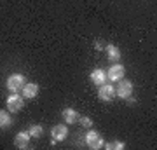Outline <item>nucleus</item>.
Returning <instances> with one entry per match:
<instances>
[{
  "mask_svg": "<svg viewBox=\"0 0 157 150\" xmlns=\"http://www.w3.org/2000/svg\"><path fill=\"white\" fill-rule=\"evenodd\" d=\"M6 84H7V89L11 93H17V91L23 89V86L26 84V80H25V77H23L21 73H12V75H9Z\"/></svg>",
  "mask_w": 157,
  "mask_h": 150,
  "instance_id": "1",
  "label": "nucleus"
},
{
  "mask_svg": "<svg viewBox=\"0 0 157 150\" xmlns=\"http://www.w3.org/2000/svg\"><path fill=\"white\" fill-rule=\"evenodd\" d=\"M86 143H87V147L93 150H98L103 147V138H101V134L98 133V131H89V133L86 134Z\"/></svg>",
  "mask_w": 157,
  "mask_h": 150,
  "instance_id": "2",
  "label": "nucleus"
},
{
  "mask_svg": "<svg viewBox=\"0 0 157 150\" xmlns=\"http://www.w3.org/2000/svg\"><path fill=\"white\" fill-rule=\"evenodd\" d=\"M6 105H7V110L9 112L16 113V112H19L23 108V96H19L17 93H12V94L7 98Z\"/></svg>",
  "mask_w": 157,
  "mask_h": 150,
  "instance_id": "3",
  "label": "nucleus"
},
{
  "mask_svg": "<svg viewBox=\"0 0 157 150\" xmlns=\"http://www.w3.org/2000/svg\"><path fill=\"white\" fill-rule=\"evenodd\" d=\"M98 96L101 101H112L115 98V87L112 84H101L98 89Z\"/></svg>",
  "mask_w": 157,
  "mask_h": 150,
  "instance_id": "4",
  "label": "nucleus"
},
{
  "mask_svg": "<svg viewBox=\"0 0 157 150\" xmlns=\"http://www.w3.org/2000/svg\"><path fill=\"white\" fill-rule=\"evenodd\" d=\"M131 93H133V82L121 79V84H119L117 89H115V94H117L119 98H124V100H126V98L131 96Z\"/></svg>",
  "mask_w": 157,
  "mask_h": 150,
  "instance_id": "5",
  "label": "nucleus"
},
{
  "mask_svg": "<svg viewBox=\"0 0 157 150\" xmlns=\"http://www.w3.org/2000/svg\"><path fill=\"white\" fill-rule=\"evenodd\" d=\"M124 72H126V68H124L121 63H115V65H112V67L108 68L107 79H110L112 82H117V80H121V79L124 77Z\"/></svg>",
  "mask_w": 157,
  "mask_h": 150,
  "instance_id": "6",
  "label": "nucleus"
},
{
  "mask_svg": "<svg viewBox=\"0 0 157 150\" xmlns=\"http://www.w3.org/2000/svg\"><path fill=\"white\" fill-rule=\"evenodd\" d=\"M51 134H52V143L63 141L68 136V128L63 126V124H56V126H52V129H51Z\"/></svg>",
  "mask_w": 157,
  "mask_h": 150,
  "instance_id": "7",
  "label": "nucleus"
},
{
  "mask_svg": "<svg viewBox=\"0 0 157 150\" xmlns=\"http://www.w3.org/2000/svg\"><path fill=\"white\" fill-rule=\"evenodd\" d=\"M23 98H28V100H33V98H37V94H39V86L35 82H28L23 86Z\"/></svg>",
  "mask_w": 157,
  "mask_h": 150,
  "instance_id": "8",
  "label": "nucleus"
},
{
  "mask_svg": "<svg viewBox=\"0 0 157 150\" xmlns=\"http://www.w3.org/2000/svg\"><path fill=\"white\" fill-rule=\"evenodd\" d=\"M30 133L28 131H19V133L16 134V138H14V145H16L17 148H26L30 143Z\"/></svg>",
  "mask_w": 157,
  "mask_h": 150,
  "instance_id": "9",
  "label": "nucleus"
},
{
  "mask_svg": "<svg viewBox=\"0 0 157 150\" xmlns=\"http://www.w3.org/2000/svg\"><path fill=\"white\" fill-rule=\"evenodd\" d=\"M91 80H93V84H96V86L105 84V80H107V72L101 70V68H96V70L91 72Z\"/></svg>",
  "mask_w": 157,
  "mask_h": 150,
  "instance_id": "10",
  "label": "nucleus"
},
{
  "mask_svg": "<svg viewBox=\"0 0 157 150\" xmlns=\"http://www.w3.org/2000/svg\"><path fill=\"white\" fill-rule=\"evenodd\" d=\"M63 121L67 124H73V122H77L78 121V113L73 108H65L63 110Z\"/></svg>",
  "mask_w": 157,
  "mask_h": 150,
  "instance_id": "11",
  "label": "nucleus"
},
{
  "mask_svg": "<svg viewBox=\"0 0 157 150\" xmlns=\"http://www.w3.org/2000/svg\"><path fill=\"white\" fill-rule=\"evenodd\" d=\"M105 51H107V58L110 60V61H115V63H117L119 60H121V51H119L117 45H112V44H110V45H107V49H105Z\"/></svg>",
  "mask_w": 157,
  "mask_h": 150,
  "instance_id": "12",
  "label": "nucleus"
},
{
  "mask_svg": "<svg viewBox=\"0 0 157 150\" xmlns=\"http://www.w3.org/2000/svg\"><path fill=\"white\" fill-rule=\"evenodd\" d=\"M12 124V117L9 112L0 110V129H7Z\"/></svg>",
  "mask_w": 157,
  "mask_h": 150,
  "instance_id": "13",
  "label": "nucleus"
},
{
  "mask_svg": "<svg viewBox=\"0 0 157 150\" xmlns=\"http://www.w3.org/2000/svg\"><path fill=\"white\" fill-rule=\"evenodd\" d=\"M28 133L32 138H42V134H44V128L39 126V124H32L28 128Z\"/></svg>",
  "mask_w": 157,
  "mask_h": 150,
  "instance_id": "14",
  "label": "nucleus"
},
{
  "mask_svg": "<svg viewBox=\"0 0 157 150\" xmlns=\"http://www.w3.org/2000/svg\"><path fill=\"white\" fill-rule=\"evenodd\" d=\"M126 145L122 143V141H112V143H108L107 145V148L108 150H122Z\"/></svg>",
  "mask_w": 157,
  "mask_h": 150,
  "instance_id": "15",
  "label": "nucleus"
},
{
  "mask_svg": "<svg viewBox=\"0 0 157 150\" xmlns=\"http://www.w3.org/2000/svg\"><path fill=\"white\" fill-rule=\"evenodd\" d=\"M78 122H80V126H84V128H91L93 126V121H91L89 117H78Z\"/></svg>",
  "mask_w": 157,
  "mask_h": 150,
  "instance_id": "16",
  "label": "nucleus"
}]
</instances>
